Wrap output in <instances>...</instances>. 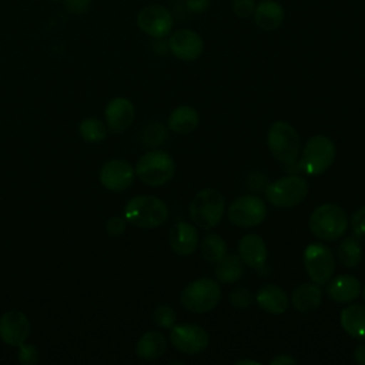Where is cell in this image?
Masks as SVG:
<instances>
[{
	"instance_id": "6da1fadb",
	"label": "cell",
	"mask_w": 365,
	"mask_h": 365,
	"mask_svg": "<svg viewBox=\"0 0 365 365\" xmlns=\"http://www.w3.org/2000/svg\"><path fill=\"white\" fill-rule=\"evenodd\" d=\"M124 218L138 228H157L167 221L168 208L158 197L135 195L125 204Z\"/></svg>"
},
{
	"instance_id": "4316f807",
	"label": "cell",
	"mask_w": 365,
	"mask_h": 365,
	"mask_svg": "<svg viewBox=\"0 0 365 365\" xmlns=\"http://www.w3.org/2000/svg\"><path fill=\"white\" fill-rule=\"evenodd\" d=\"M336 258L344 267H348V268L356 267L362 259V247L358 241V237L349 235L344 238L338 244Z\"/></svg>"
},
{
	"instance_id": "44dd1931",
	"label": "cell",
	"mask_w": 365,
	"mask_h": 365,
	"mask_svg": "<svg viewBox=\"0 0 365 365\" xmlns=\"http://www.w3.org/2000/svg\"><path fill=\"white\" fill-rule=\"evenodd\" d=\"M322 289L315 282H304L295 287L291 295L292 307L302 314H308L315 311L322 301Z\"/></svg>"
},
{
	"instance_id": "cb8c5ba5",
	"label": "cell",
	"mask_w": 365,
	"mask_h": 365,
	"mask_svg": "<svg viewBox=\"0 0 365 365\" xmlns=\"http://www.w3.org/2000/svg\"><path fill=\"white\" fill-rule=\"evenodd\" d=\"M167 349V339L158 331L145 332L135 345V354L144 361H154L163 356Z\"/></svg>"
},
{
	"instance_id": "2e32d148",
	"label": "cell",
	"mask_w": 365,
	"mask_h": 365,
	"mask_svg": "<svg viewBox=\"0 0 365 365\" xmlns=\"http://www.w3.org/2000/svg\"><path fill=\"white\" fill-rule=\"evenodd\" d=\"M134 106L128 98L115 97L106 107V123L110 131L123 133L134 121Z\"/></svg>"
},
{
	"instance_id": "f546056e",
	"label": "cell",
	"mask_w": 365,
	"mask_h": 365,
	"mask_svg": "<svg viewBox=\"0 0 365 365\" xmlns=\"http://www.w3.org/2000/svg\"><path fill=\"white\" fill-rule=\"evenodd\" d=\"M167 138V130L161 123H150L144 127L141 140L148 147H157Z\"/></svg>"
},
{
	"instance_id": "d6986e66",
	"label": "cell",
	"mask_w": 365,
	"mask_h": 365,
	"mask_svg": "<svg viewBox=\"0 0 365 365\" xmlns=\"http://www.w3.org/2000/svg\"><path fill=\"white\" fill-rule=\"evenodd\" d=\"M255 301L262 311H265L268 314H274V315L285 312L289 305V298H288L287 292L275 284L262 285L257 291Z\"/></svg>"
},
{
	"instance_id": "ffe728a7",
	"label": "cell",
	"mask_w": 365,
	"mask_h": 365,
	"mask_svg": "<svg viewBox=\"0 0 365 365\" xmlns=\"http://www.w3.org/2000/svg\"><path fill=\"white\" fill-rule=\"evenodd\" d=\"M361 294V282L356 277L341 274L335 277L327 287V295L329 299L346 304L351 301H355Z\"/></svg>"
},
{
	"instance_id": "74e56055",
	"label": "cell",
	"mask_w": 365,
	"mask_h": 365,
	"mask_svg": "<svg viewBox=\"0 0 365 365\" xmlns=\"http://www.w3.org/2000/svg\"><path fill=\"white\" fill-rule=\"evenodd\" d=\"M211 4V0H185V7L191 13H202Z\"/></svg>"
},
{
	"instance_id": "7a4b0ae2",
	"label": "cell",
	"mask_w": 365,
	"mask_h": 365,
	"mask_svg": "<svg viewBox=\"0 0 365 365\" xmlns=\"http://www.w3.org/2000/svg\"><path fill=\"white\" fill-rule=\"evenodd\" d=\"M224 208L225 201L222 194L215 188H204L192 197L188 212L195 227L211 230L220 224Z\"/></svg>"
},
{
	"instance_id": "7c38bea8",
	"label": "cell",
	"mask_w": 365,
	"mask_h": 365,
	"mask_svg": "<svg viewBox=\"0 0 365 365\" xmlns=\"http://www.w3.org/2000/svg\"><path fill=\"white\" fill-rule=\"evenodd\" d=\"M137 26L150 37L164 38L173 30L174 16L161 4H148L138 11Z\"/></svg>"
},
{
	"instance_id": "5bb4252c",
	"label": "cell",
	"mask_w": 365,
	"mask_h": 365,
	"mask_svg": "<svg viewBox=\"0 0 365 365\" xmlns=\"http://www.w3.org/2000/svg\"><path fill=\"white\" fill-rule=\"evenodd\" d=\"M30 335V322L26 314L19 309H10L0 318V338L10 346L23 345Z\"/></svg>"
},
{
	"instance_id": "3957f363",
	"label": "cell",
	"mask_w": 365,
	"mask_h": 365,
	"mask_svg": "<svg viewBox=\"0 0 365 365\" xmlns=\"http://www.w3.org/2000/svg\"><path fill=\"white\" fill-rule=\"evenodd\" d=\"M348 228V217L344 208L334 202L318 205L309 217V230L319 240L334 241L341 238Z\"/></svg>"
},
{
	"instance_id": "ac0fdd59",
	"label": "cell",
	"mask_w": 365,
	"mask_h": 365,
	"mask_svg": "<svg viewBox=\"0 0 365 365\" xmlns=\"http://www.w3.org/2000/svg\"><path fill=\"white\" fill-rule=\"evenodd\" d=\"M238 255L251 268H261L268 257L264 240L257 234H245L238 242Z\"/></svg>"
},
{
	"instance_id": "ab89813d",
	"label": "cell",
	"mask_w": 365,
	"mask_h": 365,
	"mask_svg": "<svg viewBox=\"0 0 365 365\" xmlns=\"http://www.w3.org/2000/svg\"><path fill=\"white\" fill-rule=\"evenodd\" d=\"M354 361L358 365H365V342H359L354 349Z\"/></svg>"
},
{
	"instance_id": "e575fe53",
	"label": "cell",
	"mask_w": 365,
	"mask_h": 365,
	"mask_svg": "<svg viewBox=\"0 0 365 365\" xmlns=\"http://www.w3.org/2000/svg\"><path fill=\"white\" fill-rule=\"evenodd\" d=\"M351 227L355 237L361 238L365 235V205L354 212L351 218Z\"/></svg>"
},
{
	"instance_id": "8992f818",
	"label": "cell",
	"mask_w": 365,
	"mask_h": 365,
	"mask_svg": "<svg viewBox=\"0 0 365 365\" xmlns=\"http://www.w3.org/2000/svg\"><path fill=\"white\" fill-rule=\"evenodd\" d=\"M221 299V287L211 278H198L190 282L181 292V305L194 314L214 309Z\"/></svg>"
},
{
	"instance_id": "484cf974",
	"label": "cell",
	"mask_w": 365,
	"mask_h": 365,
	"mask_svg": "<svg viewBox=\"0 0 365 365\" xmlns=\"http://www.w3.org/2000/svg\"><path fill=\"white\" fill-rule=\"evenodd\" d=\"M244 262L237 254H225L222 259L217 262L215 267V277L220 282L224 284H232L238 281L244 274Z\"/></svg>"
},
{
	"instance_id": "9a60e30c",
	"label": "cell",
	"mask_w": 365,
	"mask_h": 365,
	"mask_svg": "<svg viewBox=\"0 0 365 365\" xmlns=\"http://www.w3.org/2000/svg\"><path fill=\"white\" fill-rule=\"evenodd\" d=\"M135 171L125 160H110L100 170V182L110 191H123L134 181Z\"/></svg>"
},
{
	"instance_id": "b9f144b4",
	"label": "cell",
	"mask_w": 365,
	"mask_h": 365,
	"mask_svg": "<svg viewBox=\"0 0 365 365\" xmlns=\"http://www.w3.org/2000/svg\"><path fill=\"white\" fill-rule=\"evenodd\" d=\"M362 291V295H364V299H365V285H364V289H361Z\"/></svg>"
},
{
	"instance_id": "836d02e7",
	"label": "cell",
	"mask_w": 365,
	"mask_h": 365,
	"mask_svg": "<svg viewBox=\"0 0 365 365\" xmlns=\"http://www.w3.org/2000/svg\"><path fill=\"white\" fill-rule=\"evenodd\" d=\"M17 359L20 364L23 365H34L38 361V352L37 348L33 345H27L23 344L19 346V352H17Z\"/></svg>"
},
{
	"instance_id": "5b68a950",
	"label": "cell",
	"mask_w": 365,
	"mask_h": 365,
	"mask_svg": "<svg viewBox=\"0 0 365 365\" xmlns=\"http://www.w3.org/2000/svg\"><path fill=\"white\" fill-rule=\"evenodd\" d=\"M134 171L145 185L160 187L174 177L175 163L168 153L153 150L140 157Z\"/></svg>"
},
{
	"instance_id": "8d00e7d4",
	"label": "cell",
	"mask_w": 365,
	"mask_h": 365,
	"mask_svg": "<svg viewBox=\"0 0 365 365\" xmlns=\"http://www.w3.org/2000/svg\"><path fill=\"white\" fill-rule=\"evenodd\" d=\"M91 0H64V6L70 13L83 14L88 10Z\"/></svg>"
},
{
	"instance_id": "7402d4cb",
	"label": "cell",
	"mask_w": 365,
	"mask_h": 365,
	"mask_svg": "<svg viewBox=\"0 0 365 365\" xmlns=\"http://www.w3.org/2000/svg\"><path fill=\"white\" fill-rule=\"evenodd\" d=\"M254 21L255 24L265 31L277 30L285 17V11L279 3L275 0H262L257 4L254 10Z\"/></svg>"
},
{
	"instance_id": "52a82bcc",
	"label": "cell",
	"mask_w": 365,
	"mask_h": 365,
	"mask_svg": "<svg viewBox=\"0 0 365 365\" xmlns=\"http://www.w3.org/2000/svg\"><path fill=\"white\" fill-rule=\"evenodd\" d=\"M335 155L336 148L329 137L322 134L314 135L304 145L301 168L308 175H319L332 165Z\"/></svg>"
},
{
	"instance_id": "f1b7e54d",
	"label": "cell",
	"mask_w": 365,
	"mask_h": 365,
	"mask_svg": "<svg viewBox=\"0 0 365 365\" xmlns=\"http://www.w3.org/2000/svg\"><path fill=\"white\" fill-rule=\"evenodd\" d=\"M80 135L87 143H100L107 135V127L98 118H86L78 125Z\"/></svg>"
},
{
	"instance_id": "d6a6232c",
	"label": "cell",
	"mask_w": 365,
	"mask_h": 365,
	"mask_svg": "<svg viewBox=\"0 0 365 365\" xmlns=\"http://www.w3.org/2000/svg\"><path fill=\"white\" fill-rule=\"evenodd\" d=\"M257 7L255 0H232V11L238 19H248Z\"/></svg>"
},
{
	"instance_id": "1f68e13d",
	"label": "cell",
	"mask_w": 365,
	"mask_h": 365,
	"mask_svg": "<svg viewBox=\"0 0 365 365\" xmlns=\"http://www.w3.org/2000/svg\"><path fill=\"white\" fill-rule=\"evenodd\" d=\"M230 304L237 309H247L251 307L254 301V295L250 292V289L244 287H238L230 292Z\"/></svg>"
},
{
	"instance_id": "9c48e42d",
	"label": "cell",
	"mask_w": 365,
	"mask_h": 365,
	"mask_svg": "<svg viewBox=\"0 0 365 365\" xmlns=\"http://www.w3.org/2000/svg\"><path fill=\"white\" fill-rule=\"evenodd\" d=\"M304 267L312 282L327 284L335 271V255L322 242H312L304 251Z\"/></svg>"
},
{
	"instance_id": "4dcf8cb0",
	"label": "cell",
	"mask_w": 365,
	"mask_h": 365,
	"mask_svg": "<svg viewBox=\"0 0 365 365\" xmlns=\"http://www.w3.org/2000/svg\"><path fill=\"white\" fill-rule=\"evenodd\" d=\"M175 319H177L175 311L168 305H160L153 312V321L160 328L170 329L175 324Z\"/></svg>"
},
{
	"instance_id": "4fadbf2b",
	"label": "cell",
	"mask_w": 365,
	"mask_h": 365,
	"mask_svg": "<svg viewBox=\"0 0 365 365\" xmlns=\"http://www.w3.org/2000/svg\"><path fill=\"white\" fill-rule=\"evenodd\" d=\"M168 48L174 57L182 61H192L201 56L204 41L197 31L191 29H178L170 36Z\"/></svg>"
},
{
	"instance_id": "30bf717a",
	"label": "cell",
	"mask_w": 365,
	"mask_h": 365,
	"mask_svg": "<svg viewBox=\"0 0 365 365\" xmlns=\"http://www.w3.org/2000/svg\"><path fill=\"white\" fill-rule=\"evenodd\" d=\"M267 217V205L257 195H241L228 207V220L237 227H255Z\"/></svg>"
},
{
	"instance_id": "f35d334b",
	"label": "cell",
	"mask_w": 365,
	"mask_h": 365,
	"mask_svg": "<svg viewBox=\"0 0 365 365\" xmlns=\"http://www.w3.org/2000/svg\"><path fill=\"white\" fill-rule=\"evenodd\" d=\"M269 364L271 365H295V364H298V361L288 354H281V355H277L275 358H272Z\"/></svg>"
},
{
	"instance_id": "d4e9b609",
	"label": "cell",
	"mask_w": 365,
	"mask_h": 365,
	"mask_svg": "<svg viewBox=\"0 0 365 365\" xmlns=\"http://www.w3.org/2000/svg\"><path fill=\"white\" fill-rule=\"evenodd\" d=\"M200 124V114L191 106H180L174 108L168 117V127L177 134H188Z\"/></svg>"
},
{
	"instance_id": "277c9868",
	"label": "cell",
	"mask_w": 365,
	"mask_h": 365,
	"mask_svg": "<svg viewBox=\"0 0 365 365\" xmlns=\"http://www.w3.org/2000/svg\"><path fill=\"white\" fill-rule=\"evenodd\" d=\"M267 144L275 160L292 165L299 154L301 140L297 130L287 121H275L267 133Z\"/></svg>"
},
{
	"instance_id": "d590c367",
	"label": "cell",
	"mask_w": 365,
	"mask_h": 365,
	"mask_svg": "<svg viewBox=\"0 0 365 365\" xmlns=\"http://www.w3.org/2000/svg\"><path fill=\"white\" fill-rule=\"evenodd\" d=\"M106 231L110 237H118L125 231V218L111 217L106 224Z\"/></svg>"
},
{
	"instance_id": "ba28073f",
	"label": "cell",
	"mask_w": 365,
	"mask_h": 365,
	"mask_svg": "<svg viewBox=\"0 0 365 365\" xmlns=\"http://www.w3.org/2000/svg\"><path fill=\"white\" fill-rule=\"evenodd\" d=\"M308 194V182L299 175H288L268 184L267 200L278 208H292L302 202Z\"/></svg>"
},
{
	"instance_id": "83f0119b",
	"label": "cell",
	"mask_w": 365,
	"mask_h": 365,
	"mask_svg": "<svg viewBox=\"0 0 365 365\" xmlns=\"http://www.w3.org/2000/svg\"><path fill=\"white\" fill-rule=\"evenodd\" d=\"M227 254V244L218 234H208L201 241V255L210 264H217Z\"/></svg>"
},
{
	"instance_id": "e0dca14e",
	"label": "cell",
	"mask_w": 365,
	"mask_h": 365,
	"mask_svg": "<svg viewBox=\"0 0 365 365\" xmlns=\"http://www.w3.org/2000/svg\"><path fill=\"white\" fill-rule=\"evenodd\" d=\"M200 238L195 225L178 221L170 230V245L178 255H191L198 247Z\"/></svg>"
},
{
	"instance_id": "603a6c76",
	"label": "cell",
	"mask_w": 365,
	"mask_h": 365,
	"mask_svg": "<svg viewBox=\"0 0 365 365\" xmlns=\"http://www.w3.org/2000/svg\"><path fill=\"white\" fill-rule=\"evenodd\" d=\"M342 329L356 339H365V305L352 304L339 314Z\"/></svg>"
},
{
	"instance_id": "7bdbcfd3",
	"label": "cell",
	"mask_w": 365,
	"mask_h": 365,
	"mask_svg": "<svg viewBox=\"0 0 365 365\" xmlns=\"http://www.w3.org/2000/svg\"><path fill=\"white\" fill-rule=\"evenodd\" d=\"M58 1H64V0H58Z\"/></svg>"
},
{
	"instance_id": "60d3db41",
	"label": "cell",
	"mask_w": 365,
	"mask_h": 365,
	"mask_svg": "<svg viewBox=\"0 0 365 365\" xmlns=\"http://www.w3.org/2000/svg\"><path fill=\"white\" fill-rule=\"evenodd\" d=\"M245 364H250V365H259L258 361H252V359H240L235 362V365H245Z\"/></svg>"
},
{
	"instance_id": "8fae6325",
	"label": "cell",
	"mask_w": 365,
	"mask_h": 365,
	"mask_svg": "<svg viewBox=\"0 0 365 365\" xmlns=\"http://www.w3.org/2000/svg\"><path fill=\"white\" fill-rule=\"evenodd\" d=\"M170 341L178 352L185 355H197L208 346L210 335L200 325L177 324L170 328Z\"/></svg>"
}]
</instances>
